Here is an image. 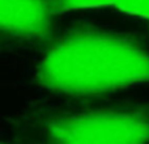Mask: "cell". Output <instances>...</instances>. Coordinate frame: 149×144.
I'll use <instances>...</instances> for the list:
<instances>
[{"instance_id":"obj_4","label":"cell","mask_w":149,"mask_h":144,"mask_svg":"<svg viewBox=\"0 0 149 144\" xmlns=\"http://www.w3.org/2000/svg\"><path fill=\"white\" fill-rule=\"evenodd\" d=\"M54 5L56 13H63L82 9L114 8L115 0H54Z\"/></svg>"},{"instance_id":"obj_5","label":"cell","mask_w":149,"mask_h":144,"mask_svg":"<svg viewBox=\"0 0 149 144\" xmlns=\"http://www.w3.org/2000/svg\"><path fill=\"white\" fill-rule=\"evenodd\" d=\"M114 8L126 15L149 20V0H115Z\"/></svg>"},{"instance_id":"obj_1","label":"cell","mask_w":149,"mask_h":144,"mask_svg":"<svg viewBox=\"0 0 149 144\" xmlns=\"http://www.w3.org/2000/svg\"><path fill=\"white\" fill-rule=\"evenodd\" d=\"M36 84L88 97L149 84V50L137 38L95 26H76L47 49Z\"/></svg>"},{"instance_id":"obj_2","label":"cell","mask_w":149,"mask_h":144,"mask_svg":"<svg viewBox=\"0 0 149 144\" xmlns=\"http://www.w3.org/2000/svg\"><path fill=\"white\" fill-rule=\"evenodd\" d=\"M10 144H149V101L34 106L8 121Z\"/></svg>"},{"instance_id":"obj_3","label":"cell","mask_w":149,"mask_h":144,"mask_svg":"<svg viewBox=\"0 0 149 144\" xmlns=\"http://www.w3.org/2000/svg\"><path fill=\"white\" fill-rule=\"evenodd\" d=\"M55 13L54 0H0L1 29L16 38L49 37Z\"/></svg>"}]
</instances>
